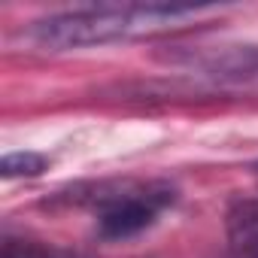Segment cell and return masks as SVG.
<instances>
[{"mask_svg":"<svg viewBox=\"0 0 258 258\" xmlns=\"http://www.w3.org/2000/svg\"><path fill=\"white\" fill-rule=\"evenodd\" d=\"M216 13H219L216 7H170V4L73 10V13H58V16L34 22L28 28V40L49 52L106 46V43H121V40L182 31Z\"/></svg>","mask_w":258,"mask_h":258,"instance_id":"1","label":"cell"},{"mask_svg":"<svg viewBox=\"0 0 258 258\" xmlns=\"http://www.w3.org/2000/svg\"><path fill=\"white\" fill-rule=\"evenodd\" d=\"M167 204H173V188H167V185H146V188L115 195L103 204V210L97 216V231L106 240L134 237V234L152 228L161 207H167Z\"/></svg>","mask_w":258,"mask_h":258,"instance_id":"2","label":"cell"},{"mask_svg":"<svg viewBox=\"0 0 258 258\" xmlns=\"http://www.w3.org/2000/svg\"><path fill=\"white\" fill-rule=\"evenodd\" d=\"M173 64L198 67L216 79L258 82V46H222V49L191 52L185 58H173Z\"/></svg>","mask_w":258,"mask_h":258,"instance_id":"3","label":"cell"},{"mask_svg":"<svg viewBox=\"0 0 258 258\" xmlns=\"http://www.w3.org/2000/svg\"><path fill=\"white\" fill-rule=\"evenodd\" d=\"M228 231L240 258H258V201H240L228 216Z\"/></svg>","mask_w":258,"mask_h":258,"instance_id":"4","label":"cell"},{"mask_svg":"<svg viewBox=\"0 0 258 258\" xmlns=\"http://www.w3.org/2000/svg\"><path fill=\"white\" fill-rule=\"evenodd\" d=\"M46 167H49V161L40 152H10V155H4V161H0V173H4L7 179L40 176Z\"/></svg>","mask_w":258,"mask_h":258,"instance_id":"5","label":"cell"},{"mask_svg":"<svg viewBox=\"0 0 258 258\" xmlns=\"http://www.w3.org/2000/svg\"><path fill=\"white\" fill-rule=\"evenodd\" d=\"M4 258H49V255H43L37 249H25V246H7Z\"/></svg>","mask_w":258,"mask_h":258,"instance_id":"6","label":"cell"}]
</instances>
